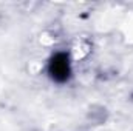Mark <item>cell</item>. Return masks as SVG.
<instances>
[{"instance_id":"cell-1","label":"cell","mask_w":133,"mask_h":131,"mask_svg":"<svg viewBox=\"0 0 133 131\" xmlns=\"http://www.w3.org/2000/svg\"><path fill=\"white\" fill-rule=\"evenodd\" d=\"M48 74L54 82L64 83L71 76V63L70 56L66 53H56L48 63Z\"/></svg>"}]
</instances>
